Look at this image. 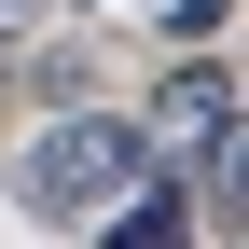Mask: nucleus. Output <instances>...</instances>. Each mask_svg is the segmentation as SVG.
Listing matches in <instances>:
<instances>
[{"instance_id":"nucleus-4","label":"nucleus","mask_w":249,"mask_h":249,"mask_svg":"<svg viewBox=\"0 0 249 249\" xmlns=\"http://www.w3.org/2000/svg\"><path fill=\"white\" fill-rule=\"evenodd\" d=\"M222 14H235V0H166V28H180V42H222Z\"/></svg>"},{"instance_id":"nucleus-5","label":"nucleus","mask_w":249,"mask_h":249,"mask_svg":"<svg viewBox=\"0 0 249 249\" xmlns=\"http://www.w3.org/2000/svg\"><path fill=\"white\" fill-rule=\"evenodd\" d=\"M28 28H42V0H0V42H28Z\"/></svg>"},{"instance_id":"nucleus-2","label":"nucleus","mask_w":249,"mask_h":249,"mask_svg":"<svg viewBox=\"0 0 249 249\" xmlns=\"http://www.w3.org/2000/svg\"><path fill=\"white\" fill-rule=\"evenodd\" d=\"M222 124H235V70H208V55H180V70H166V97H152V139H139V152H166V166H194V152L222 139Z\"/></svg>"},{"instance_id":"nucleus-1","label":"nucleus","mask_w":249,"mask_h":249,"mask_svg":"<svg viewBox=\"0 0 249 249\" xmlns=\"http://www.w3.org/2000/svg\"><path fill=\"white\" fill-rule=\"evenodd\" d=\"M139 166H152V152H139V124H124V111H70V124H42V139L14 152V194L42 208V222H97Z\"/></svg>"},{"instance_id":"nucleus-3","label":"nucleus","mask_w":249,"mask_h":249,"mask_svg":"<svg viewBox=\"0 0 249 249\" xmlns=\"http://www.w3.org/2000/svg\"><path fill=\"white\" fill-rule=\"evenodd\" d=\"M97 222H111V249H194V194H180V180H124V194L97 208Z\"/></svg>"}]
</instances>
